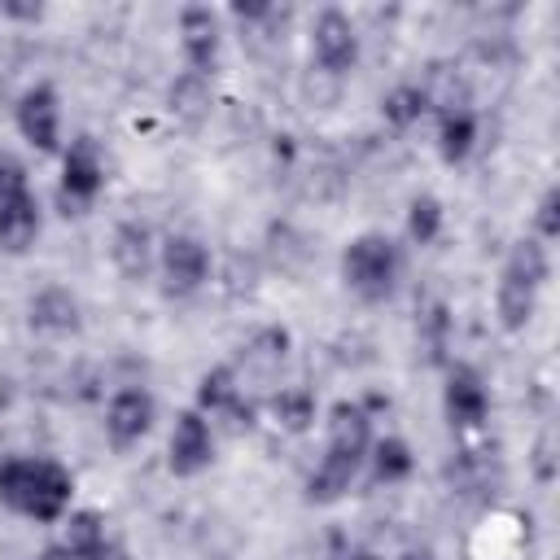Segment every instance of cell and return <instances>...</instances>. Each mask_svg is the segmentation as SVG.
Returning a JSON list of instances; mask_svg holds the SVG:
<instances>
[{"label": "cell", "mask_w": 560, "mask_h": 560, "mask_svg": "<svg viewBox=\"0 0 560 560\" xmlns=\"http://www.w3.org/2000/svg\"><path fill=\"white\" fill-rule=\"evenodd\" d=\"M166 109H171L184 127H201V122L210 118V109H214V88H210V79L197 74V70H179V74L171 79V88H166Z\"/></svg>", "instance_id": "17"}, {"label": "cell", "mask_w": 560, "mask_h": 560, "mask_svg": "<svg viewBox=\"0 0 560 560\" xmlns=\"http://www.w3.org/2000/svg\"><path fill=\"white\" fill-rule=\"evenodd\" d=\"M398 560H438V551H433L429 542H411V547H407Z\"/></svg>", "instance_id": "33"}, {"label": "cell", "mask_w": 560, "mask_h": 560, "mask_svg": "<svg viewBox=\"0 0 560 560\" xmlns=\"http://www.w3.org/2000/svg\"><path fill=\"white\" fill-rule=\"evenodd\" d=\"M438 232H442V201L433 192L411 197V206H407V236H411V245H433Z\"/></svg>", "instance_id": "27"}, {"label": "cell", "mask_w": 560, "mask_h": 560, "mask_svg": "<svg viewBox=\"0 0 560 560\" xmlns=\"http://www.w3.org/2000/svg\"><path fill=\"white\" fill-rule=\"evenodd\" d=\"M442 402H446L451 429H477V424H486V416H490V389H486V381L477 376V368H468V363H451V368H446Z\"/></svg>", "instance_id": "10"}, {"label": "cell", "mask_w": 560, "mask_h": 560, "mask_svg": "<svg viewBox=\"0 0 560 560\" xmlns=\"http://www.w3.org/2000/svg\"><path fill=\"white\" fill-rule=\"evenodd\" d=\"M363 459H368V455H359V451L328 446V451H324V459L315 464V472L306 477V499H311V503H337V499L354 486V477H359Z\"/></svg>", "instance_id": "12"}, {"label": "cell", "mask_w": 560, "mask_h": 560, "mask_svg": "<svg viewBox=\"0 0 560 560\" xmlns=\"http://www.w3.org/2000/svg\"><path fill=\"white\" fill-rule=\"evenodd\" d=\"M451 328H455V319H451V306H446V302H429V306L420 311V346H424L429 363H446Z\"/></svg>", "instance_id": "26"}, {"label": "cell", "mask_w": 560, "mask_h": 560, "mask_svg": "<svg viewBox=\"0 0 560 560\" xmlns=\"http://www.w3.org/2000/svg\"><path fill=\"white\" fill-rule=\"evenodd\" d=\"M105 188V158L96 149V140L79 136L66 153H61V184L57 197L66 206V214H83V206Z\"/></svg>", "instance_id": "3"}, {"label": "cell", "mask_w": 560, "mask_h": 560, "mask_svg": "<svg viewBox=\"0 0 560 560\" xmlns=\"http://www.w3.org/2000/svg\"><path fill=\"white\" fill-rule=\"evenodd\" d=\"M402 254L385 232H359L341 249V280L363 298V302H385L398 284Z\"/></svg>", "instance_id": "2"}, {"label": "cell", "mask_w": 560, "mask_h": 560, "mask_svg": "<svg viewBox=\"0 0 560 560\" xmlns=\"http://www.w3.org/2000/svg\"><path fill=\"white\" fill-rule=\"evenodd\" d=\"M534 228H538V236H534V241H556V236H560V192H556V188H547V192L538 197Z\"/></svg>", "instance_id": "29"}, {"label": "cell", "mask_w": 560, "mask_h": 560, "mask_svg": "<svg viewBox=\"0 0 560 560\" xmlns=\"http://www.w3.org/2000/svg\"><path fill=\"white\" fill-rule=\"evenodd\" d=\"M22 192H31L26 166H22L13 153H0V201H9V197H22Z\"/></svg>", "instance_id": "30"}, {"label": "cell", "mask_w": 560, "mask_h": 560, "mask_svg": "<svg viewBox=\"0 0 560 560\" xmlns=\"http://www.w3.org/2000/svg\"><path fill=\"white\" fill-rule=\"evenodd\" d=\"M341 74H328V70H319V66H311V70H302V79H298V92H302V101L311 105V109H332L337 101H341Z\"/></svg>", "instance_id": "28"}, {"label": "cell", "mask_w": 560, "mask_h": 560, "mask_svg": "<svg viewBox=\"0 0 560 560\" xmlns=\"http://www.w3.org/2000/svg\"><path fill=\"white\" fill-rule=\"evenodd\" d=\"M158 267H162V280H166V293L175 298H188L197 293L206 280H210V249L188 236V232H175L158 245Z\"/></svg>", "instance_id": "4"}, {"label": "cell", "mask_w": 560, "mask_h": 560, "mask_svg": "<svg viewBox=\"0 0 560 560\" xmlns=\"http://www.w3.org/2000/svg\"><path fill=\"white\" fill-rule=\"evenodd\" d=\"M105 516L92 512V508H79L70 516H61V547L74 556V560H92L101 547H105Z\"/></svg>", "instance_id": "21"}, {"label": "cell", "mask_w": 560, "mask_h": 560, "mask_svg": "<svg viewBox=\"0 0 560 560\" xmlns=\"http://www.w3.org/2000/svg\"><path fill=\"white\" fill-rule=\"evenodd\" d=\"M472 144H477V118H472V109H455V114H442L438 118V153H442V162H464L468 153H472Z\"/></svg>", "instance_id": "22"}, {"label": "cell", "mask_w": 560, "mask_h": 560, "mask_svg": "<svg viewBox=\"0 0 560 560\" xmlns=\"http://www.w3.org/2000/svg\"><path fill=\"white\" fill-rule=\"evenodd\" d=\"M416 88H420L424 105L438 109V118L455 114V109H468V96H472V79L459 61H429V70Z\"/></svg>", "instance_id": "13"}, {"label": "cell", "mask_w": 560, "mask_h": 560, "mask_svg": "<svg viewBox=\"0 0 560 560\" xmlns=\"http://www.w3.org/2000/svg\"><path fill=\"white\" fill-rule=\"evenodd\" d=\"M315 411H319V402L306 385H289V389L271 394V416L284 433H306L315 424Z\"/></svg>", "instance_id": "24"}, {"label": "cell", "mask_w": 560, "mask_h": 560, "mask_svg": "<svg viewBox=\"0 0 560 560\" xmlns=\"http://www.w3.org/2000/svg\"><path fill=\"white\" fill-rule=\"evenodd\" d=\"M70 494H74V477L57 459L18 455L0 464V503L31 521H44V525L61 521L70 508Z\"/></svg>", "instance_id": "1"}, {"label": "cell", "mask_w": 560, "mask_h": 560, "mask_svg": "<svg viewBox=\"0 0 560 560\" xmlns=\"http://www.w3.org/2000/svg\"><path fill=\"white\" fill-rule=\"evenodd\" d=\"M289 350H293L289 328H284V324H262V328L241 346V368H245V376H254V381H271V376L280 372V363L289 359Z\"/></svg>", "instance_id": "16"}, {"label": "cell", "mask_w": 560, "mask_h": 560, "mask_svg": "<svg viewBox=\"0 0 560 560\" xmlns=\"http://www.w3.org/2000/svg\"><path fill=\"white\" fill-rule=\"evenodd\" d=\"M245 389H241V376H236V368L232 363H219V368H210V372H201V381H197V411L201 416H219L228 402H236Z\"/></svg>", "instance_id": "23"}, {"label": "cell", "mask_w": 560, "mask_h": 560, "mask_svg": "<svg viewBox=\"0 0 560 560\" xmlns=\"http://www.w3.org/2000/svg\"><path fill=\"white\" fill-rule=\"evenodd\" d=\"M18 131L26 144H35L39 153H52L61 144V96L52 83H31L22 96H18Z\"/></svg>", "instance_id": "6"}, {"label": "cell", "mask_w": 560, "mask_h": 560, "mask_svg": "<svg viewBox=\"0 0 560 560\" xmlns=\"http://www.w3.org/2000/svg\"><path fill=\"white\" fill-rule=\"evenodd\" d=\"M153 394L144 385H122L105 407V438L114 451H131L153 429Z\"/></svg>", "instance_id": "8"}, {"label": "cell", "mask_w": 560, "mask_h": 560, "mask_svg": "<svg viewBox=\"0 0 560 560\" xmlns=\"http://www.w3.org/2000/svg\"><path fill=\"white\" fill-rule=\"evenodd\" d=\"M534 472L542 477V481H551V429H542L538 433V442H534Z\"/></svg>", "instance_id": "31"}, {"label": "cell", "mask_w": 560, "mask_h": 560, "mask_svg": "<svg viewBox=\"0 0 560 560\" xmlns=\"http://www.w3.org/2000/svg\"><path fill=\"white\" fill-rule=\"evenodd\" d=\"M328 446H346V451L368 455V446H372V411L363 402H354V398L332 402V411H328Z\"/></svg>", "instance_id": "19"}, {"label": "cell", "mask_w": 560, "mask_h": 560, "mask_svg": "<svg viewBox=\"0 0 560 560\" xmlns=\"http://www.w3.org/2000/svg\"><path fill=\"white\" fill-rule=\"evenodd\" d=\"M35 560H74V556H70L66 547H48V551H39Z\"/></svg>", "instance_id": "36"}, {"label": "cell", "mask_w": 560, "mask_h": 560, "mask_svg": "<svg viewBox=\"0 0 560 560\" xmlns=\"http://www.w3.org/2000/svg\"><path fill=\"white\" fill-rule=\"evenodd\" d=\"M179 44H184V61L197 74H214L219 70V52H223V22L210 4H188L179 13Z\"/></svg>", "instance_id": "7"}, {"label": "cell", "mask_w": 560, "mask_h": 560, "mask_svg": "<svg viewBox=\"0 0 560 560\" xmlns=\"http://www.w3.org/2000/svg\"><path fill=\"white\" fill-rule=\"evenodd\" d=\"M214 459V433H210V420L201 411H179L175 416V429H171V442H166V464L175 477H197L201 468H210Z\"/></svg>", "instance_id": "9"}, {"label": "cell", "mask_w": 560, "mask_h": 560, "mask_svg": "<svg viewBox=\"0 0 560 560\" xmlns=\"http://www.w3.org/2000/svg\"><path fill=\"white\" fill-rule=\"evenodd\" d=\"M424 114H429V105H424V96H420L416 83H398V88H389V92L381 96V118H385L394 131L416 127Z\"/></svg>", "instance_id": "25"}, {"label": "cell", "mask_w": 560, "mask_h": 560, "mask_svg": "<svg viewBox=\"0 0 560 560\" xmlns=\"http://www.w3.org/2000/svg\"><path fill=\"white\" fill-rule=\"evenodd\" d=\"M0 13H4V18H18V22H39V18H44V4H18V0H4Z\"/></svg>", "instance_id": "32"}, {"label": "cell", "mask_w": 560, "mask_h": 560, "mask_svg": "<svg viewBox=\"0 0 560 560\" xmlns=\"http://www.w3.org/2000/svg\"><path fill=\"white\" fill-rule=\"evenodd\" d=\"M39 236V201L35 192L0 201V249L4 254H26Z\"/></svg>", "instance_id": "18"}, {"label": "cell", "mask_w": 560, "mask_h": 560, "mask_svg": "<svg viewBox=\"0 0 560 560\" xmlns=\"http://www.w3.org/2000/svg\"><path fill=\"white\" fill-rule=\"evenodd\" d=\"M92 560H127V551H122L118 542H105V547H101V551H96Z\"/></svg>", "instance_id": "34"}, {"label": "cell", "mask_w": 560, "mask_h": 560, "mask_svg": "<svg viewBox=\"0 0 560 560\" xmlns=\"http://www.w3.org/2000/svg\"><path fill=\"white\" fill-rule=\"evenodd\" d=\"M26 319L35 332H48V337L74 332L79 328V298L66 284H44L26 306Z\"/></svg>", "instance_id": "15"}, {"label": "cell", "mask_w": 560, "mask_h": 560, "mask_svg": "<svg viewBox=\"0 0 560 560\" xmlns=\"http://www.w3.org/2000/svg\"><path fill=\"white\" fill-rule=\"evenodd\" d=\"M109 258H114V267H118L122 280L140 284V280L153 271V262H158L153 228L140 223V219H122V223L114 228V236H109Z\"/></svg>", "instance_id": "11"}, {"label": "cell", "mask_w": 560, "mask_h": 560, "mask_svg": "<svg viewBox=\"0 0 560 560\" xmlns=\"http://www.w3.org/2000/svg\"><path fill=\"white\" fill-rule=\"evenodd\" d=\"M534 306H538V284L525 280L512 262H503V276H499V289H494V315L508 332H521L529 319H534Z\"/></svg>", "instance_id": "14"}, {"label": "cell", "mask_w": 560, "mask_h": 560, "mask_svg": "<svg viewBox=\"0 0 560 560\" xmlns=\"http://www.w3.org/2000/svg\"><path fill=\"white\" fill-rule=\"evenodd\" d=\"M311 57H315L311 66H319L328 74H341V79H346V70H354V61H359V31H354L350 13L324 9L315 18V26H311Z\"/></svg>", "instance_id": "5"}, {"label": "cell", "mask_w": 560, "mask_h": 560, "mask_svg": "<svg viewBox=\"0 0 560 560\" xmlns=\"http://www.w3.org/2000/svg\"><path fill=\"white\" fill-rule=\"evenodd\" d=\"M341 560H381V556H376L372 547H346V551H341Z\"/></svg>", "instance_id": "35"}, {"label": "cell", "mask_w": 560, "mask_h": 560, "mask_svg": "<svg viewBox=\"0 0 560 560\" xmlns=\"http://www.w3.org/2000/svg\"><path fill=\"white\" fill-rule=\"evenodd\" d=\"M368 464H372V481L376 486H398V481H407L411 472H416V455H411V446L402 442V438H372V446H368Z\"/></svg>", "instance_id": "20"}]
</instances>
